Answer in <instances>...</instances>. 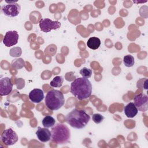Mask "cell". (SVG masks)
<instances>
[{
	"instance_id": "1",
	"label": "cell",
	"mask_w": 148,
	"mask_h": 148,
	"mask_svg": "<svg viewBox=\"0 0 148 148\" xmlns=\"http://www.w3.org/2000/svg\"><path fill=\"white\" fill-rule=\"evenodd\" d=\"M70 91L77 99H86L91 94L92 85L88 79L78 77L71 83Z\"/></svg>"
},
{
	"instance_id": "2",
	"label": "cell",
	"mask_w": 148,
	"mask_h": 148,
	"mask_svg": "<svg viewBox=\"0 0 148 148\" xmlns=\"http://www.w3.org/2000/svg\"><path fill=\"white\" fill-rule=\"evenodd\" d=\"M90 116L85 111L75 109L68 113L65 117V121L74 128L82 129L89 122Z\"/></svg>"
},
{
	"instance_id": "3",
	"label": "cell",
	"mask_w": 148,
	"mask_h": 148,
	"mask_svg": "<svg viewBox=\"0 0 148 148\" xmlns=\"http://www.w3.org/2000/svg\"><path fill=\"white\" fill-rule=\"evenodd\" d=\"M51 138L52 141L57 144H66L69 142L71 138L70 130L64 124L57 123L51 128Z\"/></svg>"
},
{
	"instance_id": "4",
	"label": "cell",
	"mask_w": 148,
	"mask_h": 148,
	"mask_svg": "<svg viewBox=\"0 0 148 148\" xmlns=\"http://www.w3.org/2000/svg\"><path fill=\"white\" fill-rule=\"evenodd\" d=\"M65 98L63 94L57 90L49 91L45 97L46 106L51 110H57L64 104Z\"/></svg>"
},
{
	"instance_id": "5",
	"label": "cell",
	"mask_w": 148,
	"mask_h": 148,
	"mask_svg": "<svg viewBox=\"0 0 148 148\" xmlns=\"http://www.w3.org/2000/svg\"><path fill=\"white\" fill-rule=\"evenodd\" d=\"M39 23L40 30L44 32H49L51 30L57 29L61 27L60 22L57 20L53 21L48 18L40 19Z\"/></svg>"
},
{
	"instance_id": "6",
	"label": "cell",
	"mask_w": 148,
	"mask_h": 148,
	"mask_svg": "<svg viewBox=\"0 0 148 148\" xmlns=\"http://www.w3.org/2000/svg\"><path fill=\"white\" fill-rule=\"evenodd\" d=\"M1 140L5 145L11 146L18 141V136L14 130L8 128L3 131L1 135Z\"/></svg>"
},
{
	"instance_id": "7",
	"label": "cell",
	"mask_w": 148,
	"mask_h": 148,
	"mask_svg": "<svg viewBox=\"0 0 148 148\" xmlns=\"http://www.w3.org/2000/svg\"><path fill=\"white\" fill-rule=\"evenodd\" d=\"M20 10V5L17 3H8L7 5H3L1 8L3 14L9 17H14L18 16Z\"/></svg>"
},
{
	"instance_id": "8",
	"label": "cell",
	"mask_w": 148,
	"mask_h": 148,
	"mask_svg": "<svg viewBox=\"0 0 148 148\" xmlns=\"http://www.w3.org/2000/svg\"><path fill=\"white\" fill-rule=\"evenodd\" d=\"M134 105L138 110L141 112H146L148 109V97L143 94L140 93L136 95L134 98Z\"/></svg>"
},
{
	"instance_id": "9",
	"label": "cell",
	"mask_w": 148,
	"mask_h": 148,
	"mask_svg": "<svg viewBox=\"0 0 148 148\" xmlns=\"http://www.w3.org/2000/svg\"><path fill=\"white\" fill-rule=\"evenodd\" d=\"M18 34L16 31H9L6 32L3 38V43L6 47H10L16 45L18 42Z\"/></svg>"
},
{
	"instance_id": "10",
	"label": "cell",
	"mask_w": 148,
	"mask_h": 148,
	"mask_svg": "<svg viewBox=\"0 0 148 148\" xmlns=\"http://www.w3.org/2000/svg\"><path fill=\"white\" fill-rule=\"evenodd\" d=\"M13 88L11 79L8 77H5L0 80V95L5 96L9 95Z\"/></svg>"
},
{
	"instance_id": "11",
	"label": "cell",
	"mask_w": 148,
	"mask_h": 148,
	"mask_svg": "<svg viewBox=\"0 0 148 148\" xmlns=\"http://www.w3.org/2000/svg\"><path fill=\"white\" fill-rule=\"evenodd\" d=\"M36 135L38 139L42 142H46L51 139V132L47 128L38 127L36 132Z\"/></svg>"
},
{
	"instance_id": "12",
	"label": "cell",
	"mask_w": 148,
	"mask_h": 148,
	"mask_svg": "<svg viewBox=\"0 0 148 148\" xmlns=\"http://www.w3.org/2000/svg\"><path fill=\"white\" fill-rule=\"evenodd\" d=\"M43 91L39 88H34L29 93V98L34 103H39L44 98Z\"/></svg>"
},
{
	"instance_id": "13",
	"label": "cell",
	"mask_w": 148,
	"mask_h": 148,
	"mask_svg": "<svg viewBox=\"0 0 148 148\" xmlns=\"http://www.w3.org/2000/svg\"><path fill=\"white\" fill-rule=\"evenodd\" d=\"M124 111L125 116L128 118H132L135 117L138 112V110L133 102H130L124 108Z\"/></svg>"
},
{
	"instance_id": "14",
	"label": "cell",
	"mask_w": 148,
	"mask_h": 148,
	"mask_svg": "<svg viewBox=\"0 0 148 148\" xmlns=\"http://www.w3.org/2000/svg\"><path fill=\"white\" fill-rule=\"evenodd\" d=\"M101 45V40L97 37H91L87 42V46L88 48L96 50L99 48Z\"/></svg>"
},
{
	"instance_id": "15",
	"label": "cell",
	"mask_w": 148,
	"mask_h": 148,
	"mask_svg": "<svg viewBox=\"0 0 148 148\" xmlns=\"http://www.w3.org/2000/svg\"><path fill=\"white\" fill-rule=\"evenodd\" d=\"M42 123L44 127L48 128L55 125L56 120L51 116H46L43 119Z\"/></svg>"
},
{
	"instance_id": "16",
	"label": "cell",
	"mask_w": 148,
	"mask_h": 148,
	"mask_svg": "<svg viewBox=\"0 0 148 148\" xmlns=\"http://www.w3.org/2000/svg\"><path fill=\"white\" fill-rule=\"evenodd\" d=\"M64 82V78L60 76H57L54 77L53 80L50 82V85L53 87H60Z\"/></svg>"
},
{
	"instance_id": "17",
	"label": "cell",
	"mask_w": 148,
	"mask_h": 148,
	"mask_svg": "<svg viewBox=\"0 0 148 148\" xmlns=\"http://www.w3.org/2000/svg\"><path fill=\"white\" fill-rule=\"evenodd\" d=\"M123 62L125 66L131 67L134 65V58L130 54L125 56L123 58Z\"/></svg>"
},
{
	"instance_id": "18",
	"label": "cell",
	"mask_w": 148,
	"mask_h": 148,
	"mask_svg": "<svg viewBox=\"0 0 148 148\" xmlns=\"http://www.w3.org/2000/svg\"><path fill=\"white\" fill-rule=\"evenodd\" d=\"M12 66L16 69H20L24 66V61L21 58L14 59L12 62Z\"/></svg>"
},
{
	"instance_id": "19",
	"label": "cell",
	"mask_w": 148,
	"mask_h": 148,
	"mask_svg": "<svg viewBox=\"0 0 148 148\" xmlns=\"http://www.w3.org/2000/svg\"><path fill=\"white\" fill-rule=\"evenodd\" d=\"M22 50L20 47H14L10 50L9 54L13 57H18L21 55Z\"/></svg>"
},
{
	"instance_id": "20",
	"label": "cell",
	"mask_w": 148,
	"mask_h": 148,
	"mask_svg": "<svg viewBox=\"0 0 148 148\" xmlns=\"http://www.w3.org/2000/svg\"><path fill=\"white\" fill-rule=\"evenodd\" d=\"M80 74L83 77L88 79L91 76L92 70L86 67H84L80 71Z\"/></svg>"
},
{
	"instance_id": "21",
	"label": "cell",
	"mask_w": 148,
	"mask_h": 148,
	"mask_svg": "<svg viewBox=\"0 0 148 148\" xmlns=\"http://www.w3.org/2000/svg\"><path fill=\"white\" fill-rule=\"evenodd\" d=\"M92 119L95 123L99 124L103 121V120L104 119V117L103 116H102L101 114L95 113L92 115Z\"/></svg>"
}]
</instances>
